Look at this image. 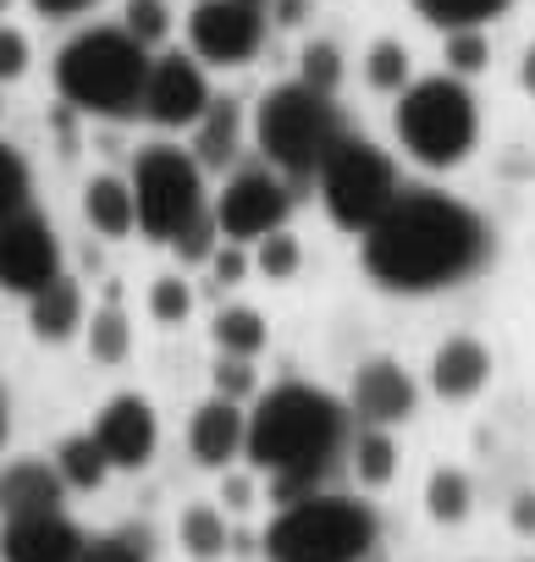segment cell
<instances>
[{"instance_id": "obj_24", "label": "cell", "mask_w": 535, "mask_h": 562, "mask_svg": "<svg viewBox=\"0 0 535 562\" xmlns=\"http://www.w3.org/2000/svg\"><path fill=\"white\" fill-rule=\"evenodd\" d=\"M409 7L431 23V29H442V34H458V29H486L491 18H502L513 0H409Z\"/></svg>"}, {"instance_id": "obj_46", "label": "cell", "mask_w": 535, "mask_h": 562, "mask_svg": "<svg viewBox=\"0 0 535 562\" xmlns=\"http://www.w3.org/2000/svg\"><path fill=\"white\" fill-rule=\"evenodd\" d=\"M0 436H7V403H0Z\"/></svg>"}, {"instance_id": "obj_45", "label": "cell", "mask_w": 535, "mask_h": 562, "mask_svg": "<svg viewBox=\"0 0 535 562\" xmlns=\"http://www.w3.org/2000/svg\"><path fill=\"white\" fill-rule=\"evenodd\" d=\"M271 7H277V23H299L310 0H271Z\"/></svg>"}, {"instance_id": "obj_13", "label": "cell", "mask_w": 535, "mask_h": 562, "mask_svg": "<svg viewBox=\"0 0 535 562\" xmlns=\"http://www.w3.org/2000/svg\"><path fill=\"white\" fill-rule=\"evenodd\" d=\"M420 408V386L414 375L398 364V359H365L354 370V386H348V414L359 425H376V430H392V425H409Z\"/></svg>"}, {"instance_id": "obj_8", "label": "cell", "mask_w": 535, "mask_h": 562, "mask_svg": "<svg viewBox=\"0 0 535 562\" xmlns=\"http://www.w3.org/2000/svg\"><path fill=\"white\" fill-rule=\"evenodd\" d=\"M315 182H321L326 215H332L343 232H354V237H365V232L392 210V199L403 193L392 155H387L381 144H370V138H354V133L332 149V160L321 166Z\"/></svg>"}, {"instance_id": "obj_10", "label": "cell", "mask_w": 535, "mask_h": 562, "mask_svg": "<svg viewBox=\"0 0 535 562\" xmlns=\"http://www.w3.org/2000/svg\"><path fill=\"white\" fill-rule=\"evenodd\" d=\"M265 45V7L254 0H193L188 56L204 67H248Z\"/></svg>"}, {"instance_id": "obj_1", "label": "cell", "mask_w": 535, "mask_h": 562, "mask_svg": "<svg viewBox=\"0 0 535 562\" xmlns=\"http://www.w3.org/2000/svg\"><path fill=\"white\" fill-rule=\"evenodd\" d=\"M486 254H491L486 221L442 188H403L392 210L359 237L370 281L403 299L458 288L486 265Z\"/></svg>"}, {"instance_id": "obj_4", "label": "cell", "mask_w": 535, "mask_h": 562, "mask_svg": "<svg viewBox=\"0 0 535 562\" xmlns=\"http://www.w3.org/2000/svg\"><path fill=\"white\" fill-rule=\"evenodd\" d=\"M343 138H348V127H343L337 100L310 89V83H299V78L265 89L259 105H254V149L288 182L321 177V166L332 160V149Z\"/></svg>"}, {"instance_id": "obj_27", "label": "cell", "mask_w": 535, "mask_h": 562, "mask_svg": "<svg viewBox=\"0 0 535 562\" xmlns=\"http://www.w3.org/2000/svg\"><path fill=\"white\" fill-rule=\"evenodd\" d=\"M365 83H370L376 94H403V89L414 83V67H409L403 40H376V45L365 50Z\"/></svg>"}, {"instance_id": "obj_41", "label": "cell", "mask_w": 535, "mask_h": 562, "mask_svg": "<svg viewBox=\"0 0 535 562\" xmlns=\"http://www.w3.org/2000/svg\"><path fill=\"white\" fill-rule=\"evenodd\" d=\"M29 7H34L40 18H56V23H67V18H83L89 7H100V0H29Z\"/></svg>"}, {"instance_id": "obj_48", "label": "cell", "mask_w": 535, "mask_h": 562, "mask_svg": "<svg viewBox=\"0 0 535 562\" xmlns=\"http://www.w3.org/2000/svg\"><path fill=\"white\" fill-rule=\"evenodd\" d=\"M254 7H265V0H254Z\"/></svg>"}, {"instance_id": "obj_20", "label": "cell", "mask_w": 535, "mask_h": 562, "mask_svg": "<svg viewBox=\"0 0 535 562\" xmlns=\"http://www.w3.org/2000/svg\"><path fill=\"white\" fill-rule=\"evenodd\" d=\"M83 221L100 237H127L138 226V204H133V182L127 177H89L83 182Z\"/></svg>"}, {"instance_id": "obj_47", "label": "cell", "mask_w": 535, "mask_h": 562, "mask_svg": "<svg viewBox=\"0 0 535 562\" xmlns=\"http://www.w3.org/2000/svg\"><path fill=\"white\" fill-rule=\"evenodd\" d=\"M7 12H12V0H0V18H7Z\"/></svg>"}, {"instance_id": "obj_25", "label": "cell", "mask_w": 535, "mask_h": 562, "mask_svg": "<svg viewBox=\"0 0 535 562\" xmlns=\"http://www.w3.org/2000/svg\"><path fill=\"white\" fill-rule=\"evenodd\" d=\"M210 337H215V348L226 353V359H254L259 348H265V321H259V310H248V304H232V310H221L215 321H210Z\"/></svg>"}, {"instance_id": "obj_35", "label": "cell", "mask_w": 535, "mask_h": 562, "mask_svg": "<svg viewBox=\"0 0 535 562\" xmlns=\"http://www.w3.org/2000/svg\"><path fill=\"white\" fill-rule=\"evenodd\" d=\"M221 243H226V237H221V226H215V210H204L199 221H188V226L171 237V254H177L182 265H210Z\"/></svg>"}, {"instance_id": "obj_21", "label": "cell", "mask_w": 535, "mask_h": 562, "mask_svg": "<svg viewBox=\"0 0 535 562\" xmlns=\"http://www.w3.org/2000/svg\"><path fill=\"white\" fill-rule=\"evenodd\" d=\"M237 138H243V111L237 100H210V111L199 116L193 127V160L204 171H226V160L237 155Z\"/></svg>"}, {"instance_id": "obj_39", "label": "cell", "mask_w": 535, "mask_h": 562, "mask_svg": "<svg viewBox=\"0 0 535 562\" xmlns=\"http://www.w3.org/2000/svg\"><path fill=\"white\" fill-rule=\"evenodd\" d=\"M29 34L23 29H12V23H0V83H18L23 72H29Z\"/></svg>"}, {"instance_id": "obj_11", "label": "cell", "mask_w": 535, "mask_h": 562, "mask_svg": "<svg viewBox=\"0 0 535 562\" xmlns=\"http://www.w3.org/2000/svg\"><path fill=\"white\" fill-rule=\"evenodd\" d=\"M56 276H62V237L45 215L18 210L0 221V293L34 299Z\"/></svg>"}, {"instance_id": "obj_42", "label": "cell", "mask_w": 535, "mask_h": 562, "mask_svg": "<svg viewBox=\"0 0 535 562\" xmlns=\"http://www.w3.org/2000/svg\"><path fill=\"white\" fill-rule=\"evenodd\" d=\"M221 502H226L232 513H243V507L254 502V480H248V474H226V480H221Z\"/></svg>"}, {"instance_id": "obj_43", "label": "cell", "mask_w": 535, "mask_h": 562, "mask_svg": "<svg viewBox=\"0 0 535 562\" xmlns=\"http://www.w3.org/2000/svg\"><path fill=\"white\" fill-rule=\"evenodd\" d=\"M508 518H513L519 535H535V491H519L513 507H508Z\"/></svg>"}, {"instance_id": "obj_33", "label": "cell", "mask_w": 535, "mask_h": 562, "mask_svg": "<svg viewBox=\"0 0 535 562\" xmlns=\"http://www.w3.org/2000/svg\"><path fill=\"white\" fill-rule=\"evenodd\" d=\"M122 29H127L144 50H155V45H166V34H171V7H166V0H127V7H122Z\"/></svg>"}, {"instance_id": "obj_37", "label": "cell", "mask_w": 535, "mask_h": 562, "mask_svg": "<svg viewBox=\"0 0 535 562\" xmlns=\"http://www.w3.org/2000/svg\"><path fill=\"white\" fill-rule=\"evenodd\" d=\"M149 315L160 326H182L193 315V288L182 276H155V288H149Z\"/></svg>"}, {"instance_id": "obj_36", "label": "cell", "mask_w": 535, "mask_h": 562, "mask_svg": "<svg viewBox=\"0 0 535 562\" xmlns=\"http://www.w3.org/2000/svg\"><path fill=\"white\" fill-rule=\"evenodd\" d=\"M442 56H447V72H453V78H475V72H486V61H491L486 29H458V34H447Z\"/></svg>"}, {"instance_id": "obj_12", "label": "cell", "mask_w": 535, "mask_h": 562, "mask_svg": "<svg viewBox=\"0 0 535 562\" xmlns=\"http://www.w3.org/2000/svg\"><path fill=\"white\" fill-rule=\"evenodd\" d=\"M210 78H204V61L199 56H182V50H160L149 61V83H144V100H138V116L177 133V127H199V116L210 111Z\"/></svg>"}, {"instance_id": "obj_34", "label": "cell", "mask_w": 535, "mask_h": 562, "mask_svg": "<svg viewBox=\"0 0 535 562\" xmlns=\"http://www.w3.org/2000/svg\"><path fill=\"white\" fill-rule=\"evenodd\" d=\"M83 562H149V529H105L83 546Z\"/></svg>"}, {"instance_id": "obj_17", "label": "cell", "mask_w": 535, "mask_h": 562, "mask_svg": "<svg viewBox=\"0 0 535 562\" xmlns=\"http://www.w3.org/2000/svg\"><path fill=\"white\" fill-rule=\"evenodd\" d=\"M62 496H67V480L56 474V463L18 458V463L0 469V524L29 518V513H56Z\"/></svg>"}, {"instance_id": "obj_29", "label": "cell", "mask_w": 535, "mask_h": 562, "mask_svg": "<svg viewBox=\"0 0 535 562\" xmlns=\"http://www.w3.org/2000/svg\"><path fill=\"white\" fill-rule=\"evenodd\" d=\"M127 348H133V326H127V315H122V310H116V299H111L105 310H94L89 353H94L100 364H122V359H127Z\"/></svg>"}, {"instance_id": "obj_32", "label": "cell", "mask_w": 535, "mask_h": 562, "mask_svg": "<svg viewBox=\"0 0 535 562\" xmlns=\"http://www.w3.org/2000/svg\"><path fill=\"white\" fill-rule=\"evenodd\" d=\"M299 83H310L321 94H337V83H343V50L332 40H310L299 50Z\"/></svg>"}, {"instance_id": "obj_31", "label": "cell", "mask_w": 535, "mask_h": 562, "mask_svg": "<svg viewBox=\"0 0 535 562\" xmlns=\"http://www.w3.org/2000/svg\"><path fill=\"white\" fill-rule=\"evenodd\" d=\"M299 265H304V248H299V237H293L288 226L254 243V270H259V276H271V281H293V276H299Z\"/></svg>"}, {"instance_id": "obj_7", "label": "cell", "mask_w": 535, "mask_h": 562, "mask_svg": "<svg viewBox=\"0 0 535 562\" xmlns=\"http://www.w3.org/2000/svg\"><path fill=\"white\" fill-rule=\"evenodd\" d=\"M133 204H138V232L155 243H171L188 221H199L210 210L204 193V166L193 160V149L177 144H144L133 155Z\"/></svg>"}, {"instance_id": "obj_15", "label": "cell", "mask_w": 535, "mask_h": 562, "mask_svg": "<svg viewBox=\"0 0 535 562\" xmlns=\"http://www.w3.org/2000/svg\"><path fill=\"white\" fill-rule=\"evenodd\" d=\"M83 546H89V535L62 507L0 524V557L7 562H83Z\"/></svg>"}, {"instance_id": "obj_44", "label": "cell", "mask_w": 535, "mask_h": 562, "mask_svg": "<svg viewBox=\"0 0 535 562\" xmlns=\"http://www.w3.org/2000/svg\"><path fill=\"white\" fill-rule=\"evenodd\" d=\"M519 89L535 100V45H530V50H524V61H519Z\"/></svg>"}, {"instance_id": "obj_18", "label": "cell", "mask_w": 535, "mask_h": 562, "mask_svg": "<svg viewBox=\"0 0 535 562\" xmlns=\"http://www.w3.org/2000/svg\"><path fill=\"white\" fill-rule=\"evenodd\" d=\"M486 381H491V353H486V342H475V337H447V342L431 353V392H436V397L464 403V397L486 392Z\"/></svg>"}, {"instance_id": "obj_2", "label": "cell", "mask_w": 535, "mask_h": 562, "mask_svg": "<svg viewBox=\"0 0 535 562\" xmlns=\"http://www.w3.org/2000/svg\"><path fill=\"white\" fill-rule=\"evenodd\" d=\"M348 403H337L321 386L304 381H282L271 392H259L248 408V447L243 458L259 474H315L326 480L332 458L348 441Z\"/></svg>"}, {"instance_id": "obj_19", "label": "cell", "mask_w": 535, "mask_h": 562, "mask_svg": "<svg viewBox=\"0 0 535 562\" xmlns=\"http://www.w3.org/2000/svg\"><path fill=\"white\" fill-rule=\"evenodd\" d=\"M78 326H83V288L62 270L51 288H40L29 299V331L40 342H67V337H78Z\"/></svg>"}, {"instance_id": "obj_6", "label": "cell", "mask_w": 535, "mask_h": 562, "mask_svg": "<svg viewBox=\"0 0 535 562\" xmlns=\"http://www.w3.org/2000/svg\"><path fill=\"white\" fill-rule=\"evenodd\" d=\"M392 127H398V144L414 166L453 171L469 160V149L480 138V111H475V94L464 78L436 72V78H414L398 94Z\"/></svg>"}, {"instance_id": "obj_38", "label": "cell", "mask_w": 535, "mask_h": 562, "mask_svg": "<svg viewBox=\"0 0 535 562\" xmlns=\"http://www.w3.org/2000/svg\"><path fill=\"white\" fill-rule=\"evenodd\" d=\"M210 386H215V397H226V403H243V397H254L259 392V375H254V359H215V370H210Z\"/></svg>"}, {"instance_id": "obj_23", "label": "cell", "mask_w": 535, "mask_h": 562, "mask_svg": "<svg viewBox=\"0 0 535 562\" xmlns=\"http://www.w3.org/2000/svg\"><path fill=\"white\" fill-rule=\"evenodd\" d=\"M56 474L67 480V491H100V485H105L111 458H105V447L94 441V430L67 436V441L56 447Z\"/></svg>"}, {"instance_id": "obj_40", "label": "cell", "mask_w": 535, "mask_h": 562, "mask_svg": "<svg viewBox=\"0 0 535 562\" xmlns=\"http://www.w3.org/2000/svg\"><path fill=\"white\" fill-rule=\"evenodd\" d=\"M210 270H215L221 288H237V281L248 276V254H243V243H221L215 259H210Z\"/></svg>"}, {"instance_id": "obj_14", "label": "cell", "mask_w": 535, "mask_h": 562, "mask_svg": "<svg viewBox=\"0 0 535 562\" xmlns=\"http://www.w3.org/2000/svg\"><path fill=\"white\" fill-rule=\"evenodd\" d=\"M94 441L105 447L111 469H149L155 447H160V419L155 403L138 392H116L100 414H94Z\"/></svg>"}, {"instance_id": "obj_3", "label": "cell", "mask_w": 535, "mask_h": 562, "mask_svg": "<svg viewBox=\"0 0 535 562\" xmlns=\"http://www.w3.org/2000/svg\"><path fill=\"white\" fill-rule=\"evenodd\" d=\"M149 61L127 29H83L56 50V89L83 116H138Z\"/></svg>"}, {"instance_id": "obj_30", "label": "cell", "mask_w": 535, "mask_h": 562, "mask_svg": "<svg viewBox=\"0 0 535 562\" xmlns=\"http://www.w3.org/2000/svg\"><path fill=\"white\" fill-rule=\"evenodd\" d=\"M29 199H34V171H29V160L18 155V144L0 138V221L18 215V210H29Z\"/></svg>"}, {"instance_id": "obj_16", "label": "cell", "mask_w": 535, "mask_h": 562, "mask_svg": "<svg viewBox=\"0 0 535 562\" xmlns=\"http://www.w3.org/2000/svg\"><path fill=\"white\" fill-rule=\"evenodd\" d=\"M243 447H248V414H243V403H226V397L210 392V403H199L193 419H188V452H193V463L199 469H232V458H243Z\"/></svg>"}, {"instance_id": "obj_5", "label": "cell", "mask_w": 535, "mask_h": 562, "mask_svg": "<svg viewBox=\"0 0 535 562\" xmlns=\"http://www.w3.org/2000/svg\"><path fill=\"white\" fill-rule=\"evenodd\" d=\"M381 518L370 502L343 491H315L288 502L265 529V562H365L376 551Z\"/></svg>"}, {"instance_id": "obj_26", "label": "cell", "mask_w": 535, "mask_h": 562, "mask_svg": "<svg viewBox=\"0 0 535 562\" xmlns=\"http://www.w3.org/2000/svg\"><path fill=\"white\" fill-rule=\"evenodd\" d=\"M469 502H475V485L464 469H431L425 480V513L436 524H464L469 518Z\"/></svg>"}, {"instance_id": "obj_22", "label": "cell", "mask_w": 535, "mask_h": 562, "mask_svg": "<svg viewBox=\"0 0 535 562\" xmlns=\"http://www.w3.org/2000/svg\"><path fill=\"white\" fill-rule=\"evenodd\" d=\"M177 540H182V551H188L193 562H221L226 546H232V535H226V513H221L215 502H193V507H182V518H177Z\"/></svg>"}, {"instance_id": "obj_9", "label": "cell", "mask_w": 535, "mask_h": 562, "mask_svg": "<svg viewBox=\"0 0 535 562\" xmlns=\"http://www.w3.org/2000/svg\"><path fill=\"white\" fill-rule=\"evenodd\" d=\"M210 210H215V226H221L226 243H259V237H271V232L288 226L293 188L271 166H243V171L226 177V188L210 199Z\"/></svg>"}, {"instance_id": "obj_28", "label": "cell", "mask_w": 535, "mask_h": 562, "mask_svg": "<svg viewBox=\"0 0 535 562\" xmlns=\"http://www.w3.org/2000/svg\"><path fill=\"white\" fill-rule=\"evenodd\" d=\"M354 474H359V485H370V491H381V485L398 474L392 430H376V425L359 430V441H354Z\"/></svg>"}]
</instances>
